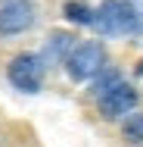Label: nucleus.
<instances>
[{
	"instance_id": "nucleus-1",
	"label": "nucleus",
	"mask_w": 143,
	"mask_h": 147,
	"mask_svg": "<svg viewBox=\"0 0 143 147\" xmlns=\"http://www.w3.org/2000/svg\"><path fill=\"white\" fill-rule=\"evenodd\" d=\"M65 69L75 82H90L96 78L103 69H106V47L100 41H84V44H75L72 53L65 57Z\"/></svg>"
},
{
	"instance_id": "nucleus-2",
	"label": "nucleus",
	"mask_w": 143,
	"mask_h": 147,
	"mask_svg": "<svg viewBox=\"0 0 143 147\" xmlns=\"http://www.w3.org/2000/svg\"><path fill=\"white\" fill-rule=\"evenodd\" d=\"M93 25L103 34H131L137 28V9L128 0H106L100 9H93Z\"/></svg>"
},
{
	"instance_id": "nucleus-3",
	"label": "nucleus",
	"mask_w": 143,
	"mask_h": 147,
	"mask_svg": "<svg viewBox=\"0 0 143 147\" xmlns=\"http://www.w3.org/2000/svg\"><path fill=\"white\" fill-rule=\"evenodd\" d=\"M6 75H9L13 88L25 91V94H37L44 85V59L34 57V53H19V57L9 59Z\"/></svg>"
},
{
	"instance_id": "nucleus-4",
	"label": "nucleus",
	"mask_w": 143,
	"mask_h": 147,
	"mask_svg": "<svg viewBox=\"0 0 143 147\" xmlns=\"http://www.w3.org/2000/svg\"><path fill=\"white\" fill-rule=\"evenodd\" d=\"M96 107H100V116L103 119H118V116H128L134 107H137V91L124 82H115L112 88L100 91L96 94Z\"/></svg>"
},
{
	"instance_id": "nucleus-5",
	"label": "nucleus",
	"mask_w": 143,
	"mask_h": 147,
	"mask_svg": "<svg viewBox=\"0 0 143 147\" xmlns=\"http://www.w3.org/2000/svg\"><path fill=\"white\" fill-rule=\"evenodd\" d=\"M34 25L31 0H3L0 3V34H22Z\"/></svg>"
},
{
	"instance_id": "nucleus-6",
	"label": "nucleus",
	"mask_w": 143,
	"mask_h": 147,
	"mask_svg": "<svg viewBox=\"0 0 143 147\" xmlns=\"http://www.w3.org/2000/svg\"><path fill=\"white\" fill-rule=\"evenodd\" d=\"M62 13H65V19H72V22H78V25H93V9H90L87 3L69 0V3L62 6Z\"/></svg>"
},
{
	"instance_id": "nucleus-7",
	"label": "nucleus",
	"mask_w": 143,
	"mask_h": 147,
	"mask_svg": "<svg viewBox=\"0 0 143 147\" xmlns=\"http://www.w3.org/2000/svg\"><path fill=\"white\" fill-rule=\"evenodd\" d=\"M121 135L131 141V144H143V110L140 113H131L121 125Z\"/></svg>"
},
{
	"instance_id": "nucleus-8",
	"label": "nucleus",
	"mask_w": 143,
	"mask_h": 147,
	"mask_svg": "<svg viewBox=\"0 0 143 147\" xmlns=\"http://www.w3.org/2000/svg\"><path fill=\"white\" fill-rule=\"evenodd\" d=\"M137 75H140V78H143V59H140V63H137Z\"/></svg>"
}]
</instances>
